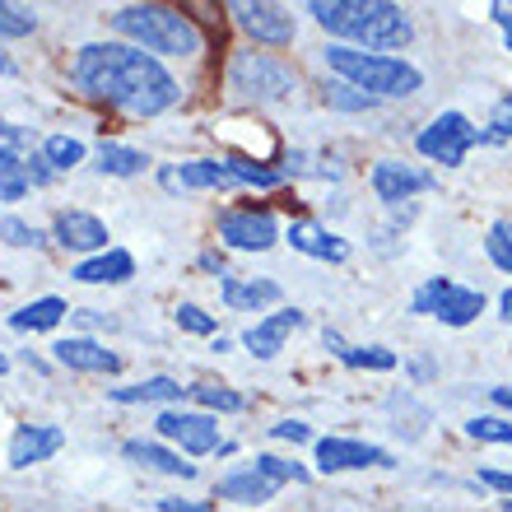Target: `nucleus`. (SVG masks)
<instances>
[{"label": "nucleus", "mask_w": 512, "mask_h": 512, "mask_svg": "<svg viewBox=\"0 0 512 512\" xmlns=\"http://www.w3.org/2000/svg\"><path fill=\"white\" fill-rule=\"evenodd\" d=\"M489 14L503 24V38H508V52H512V5H503L499 0V5H489Z\"/></svg>", "instance_id": "nucleus-43"}, {"label": "nucleus", "mask_w": 512, "mask_h": 512, "mask_svg": "<svg viewBox=\"0 0 512 512\" xmlns=\"http://www.w3.org/2000/svg\"><path fill=\"white\" fill-rule=\"evenodd\" d=\"M52 350H56V364L75 368V373H117V368H122L117 354L103 350V345L89 336H66V340H56Z\"/></svg>", "instance_id": "nucleus-14"}, {"label": "nucleus", "mask_w": 512, "mask_h": 512, "mask_svg": "<svg viewBox=\"0 0 512 512\" xmlns=\"http://www.w3.org/2000/svg\"><path fill=\"white\" fill-rule=\"evenodd\" d=\"M410 308L424 312V317H438V322H447V326H471L475 317L485 312V294L461 289V284L438 275V280H429L415 298H410Z\"/></svg>", "instance_id": "nucleus-7"}, {"label": "nucleus", "mask_w": 512, "mask_h": 512, "mask_svg": "<svg viewBox=\"0 0 512 512\" xmlns=\"http://www.w3.org/2000/svg\"><path fill=\"white\" fill-rule=\"evenodd\" d=\"M494 131L512 135V98H499V103H494Z\"/></svg>", "instance_id": "nucleus-40"}, {"label": "nucleus", "mask_w": 512, "mask_h": 512, "mask_svg": "<svg viewBox=\"0 0 512 512\" xmlns=\"http://www.w3.org/2000/svg\"><path fill=\"white\" fill-rule=\"evenodd\" d=\"M24 149H28V135L19 126L0 122V154H24Z\"/></svg>", "instance_id": "nucleus-38"}, {"label": "nucleus", "mask_w": 512, "mask_h": 512, "mask_svg": "<svg viewBox=\"0 0 512 512\" xmlns=\"http://www.w3.org/2000/svg\"><path fill=\"white\" fill-rule=\"evenodd\" d=\"M112 28L126 33L131 42H140L145 52H163V56H191L201 52V33L187 14L168 10V5H126L112 14Z\"/></svg>", "instance_id": "nucleus-4"}, {"label": "nucleus", "mask_w": 512, "mask_h": 512, "mask_svg": "<svg viewBox=\"0 0 512 512\" xmlns=\"http://www.w3.org/2000/svg\"><path fill=\"white\" fill-rule=\"evenodd\" d=\"M159 433L168 443H177L182 452L191 457H205V452H215L219 443V424L210 415H191V410H163L159 415Z\"/></svg>", "instance_id": "nucleus-10"}, {"label": "nucleus", "mask_w": 512, "mask_h": 512, "mask_svg": "<svg viewBox=\"0 0 512 512\" xmlns=\"http://www.w3.org/2000/svg\"><path fill=\"white\" fill-rule=\"evenodd\" d=\"M270 433H275V438H284V443H308V438H312V429H308V424H298V419H284V424H275Z\"/></svg>", "instance_id": "nucleus-39"}, {"label": "nucleus", "mask_w": 512, "mask_h": 512, "mask_svg": "<svg viewBox=\"0 0 512 512\" xmlns=\"http://www.w3.org/2000/svg\"><path fill=\"white\" fill-rule=\"evenodd\" d=\"M219 238L229 247H238V252H266L280 238V224H275L270 210L247 205V210H229V215L219 219Z\"/></svg>", "instance_id": "nucleus-9"}, {"label": "nucleus", "mask_w": 512, "mask_h": 512, "mask_svg": "<svg viewBox=\"0 0 512 512\" xmlns=\"http://www.w3.org/2000/svg\"><path fill=\"white\" fill-rule=\"evenodd\" d=\"M485 252H489V261H494V266L512 275V219H499V224H489Z\"/></svg>", "instance_id": "nucleus-29"}, {"label": "nucleus", "mask_w": 512, "mask_h": 512, "mask_svg": "<svg viewBox=\"0 0 512 512\" xmlns=\"http://www.w3.org/2000/svg\"><path fill=\"white\" fill-rule=\"evenodd\" d=\"M145 154L140 149H131V145H117V140H103L98 145V168L103 173H112V177H135V173H145Z\"/></svg>", "instance_id": "nucleus-25"}, {"label": "nucleus", "mask_w": 512, "mask_h": 512, "mask_svg": "<svg viewBox=\"0 0 512 512\" xmlns=\"http://www.w3.org/2000/svg\"><path fill=\"white\" fill-rule=\"evenodd\" d=\"M182 382L173 378H145L135 387H112V401L117 405H145V401H182Z\"/></svg>", "instance_id": "nucleus-23"}, {"label": "nucleus", "mask_w": 512, "mask_h": 512, "mask_svg": "<svg viewBox=\"0 0 512 512\" xmlns=\"http://www.w3.org/2000/svg\"><path fill=\"white\" fill-rule=\"evenodd\" d=\"M284 238H289V247H294V252L317 256V261H345V256H350V247L340 243L336 233H326L322 224H312V219H294Z\"/></svg>", "instance_id": "nucleus-17"}, {"label": "nucleus", "mask_w": 512, "mask_h": 512, "mask_svg": "<svg viewBox=\"0 0 512 512\" xmlns=\"http://www.w3.org/2000/svg\"><path fill=\"white\" fill-rule=\"evenodd\" d=\"M168 187H191V191H219V187H238L229 173V163L224 159H191L173 173H163Z\"/></svg>", "instance_id": "nucleus-18"}, {"label": "nucleus", "mask_w": 512, "mask_h": 512, "mask_svg": "<svg viewBox=\"0 0 512 512\" xmlns=\"http://www.w3.org/2000/svg\"><path fill=\"white\" fill-rule=\"evenodd\" d=\"M135 275V256L122 252V247H112V252H98L89 261L75 266V280L80 284H126Z\"/></svg>", "instance_id": "nucleus-19"}, {"label": "nucleus", "mask_w": 512, "mask_h": 512, "mask_svg": "<svg viewBox=\"0 0 512 512\" xmlns=\"http://www.w3.org/2000/svg\"><path fill=\"white\" fill-rule=\"evenodd\" d=\"M229 84L243 98H256V103H284L294 94V70L284 66L280 56L270 52H238L229 66Z\"/></svg>", "instance_id": "nucleus-5"}, {"label": "nucleus", "mask_w": 512, "mask_h": 512, "mask_svg": "<svg viewBox=\"0 0 512 512\" xmlns=\"http://www.w3.org/2000/svg\"><path fill=\"white\" fill-rule=\"evenodd\" d=\"M61 443H66V433L56 429V424H19L10 438V466L14 471H28V466L56 457Z\"/></svg>", "instance_id": "nucleus-12"}, {"label": "nucleus", "mask_w": 512, "mask_h": 512, "mask_svg": "<svg viewBox=\"0 0 512 512\" xmlns=\"http://www.w3.org/2000/svg\"><path fill=\"white\" fill-rule=\"evenodd\" d=\"M229 163V173H233V182H247V187H280L284 182V173L280 168H266V163H252V159H224Z\"/></svg>", "instance_id": "nucleus-28"}, {"label": "nucleus", "mask_w": 512, "mask_h": 512, "mask_svg": "<svg viewBox=\"0 0 512 512\" xmlns=\"http://www.w3.org/2000/svg\"><path fill=\"white\" fill-rule=\"evenodd\" d=\"M122 452L131 461H140V466H149V471L177 475V480H191V475H196V466H191V461H182L177 452H168V447H159V443H145V438H131Z\"/></svg>", "instance_id": "nucleus-22"}, {"label": "nucleus", "mask_w": 512, "mask_h": 512, "mask_svg": "<svg viewBox=\"0 0 512 512\" xmlns=\"http://www.w3.org/2000/svg\"><path fill=\"white\" fill-rule=\"evenodd\" d=\"M42 159H47V168H75V163L84 159V145L75 140V135H47L42 140Z\"/></svg>", "instance_id": "nucleus-27"}, {"label": "nucleus", "mask_w": 512, "mask_h": 512, "mask_svg": "<svg viewBox=\"0 0 512 512\" xmlns=\"http://www.w3.org/2000/svg\"><path fill=\"white\" fill-rule=\"evenodd\" d=\"M5 368H10V359H5V354H0V373H5Z\"/></svg>", "instance_id": "nucleus-48"}, {"label": "nucleus", "mask_w": 512, "mask_h": 512, "mask_svg": "<svg viewBox=\"0 0 512 512\" xmlns=\"http://www.w3.org/2000/svg\"><path fill=\"white\" fill-rule=\"evenodd\" d=\"M66 303L61 298H38V303H28V308H19L10 317L14 331H52V326H61V317H66Z\"/></svg>", "instance_id": "nucleus-24"}, {"label": "nucleus", "mask_w": 512, "mask_h": 512, "mask_svg": "<svg viewBox=\"0 0 512 512\" xmlns=\"http://www.w3.org/2000/svg\"><path fill=\"white\" fill-rule=\"evenodd\" d=\"M350 368H396V354L391 350H382V345H368V350H354V345H345V354H340Z\"/></svg>", "instance_id": "nucleus-33"}, {"label": "nucleus", "mask_w": 512, "mask_h": 512, "mask_svg": "<svg viewBox=\"0 0 512 512\" xmlns=\"http://www.w3.org/2000/svg\"><path fill=\"white\" fill-rule=\"evenodd\" d=\"M275 489H280V480H270L266 471L247 466V471L229 475V480H219V485H215V499H229V503H266V499H275Z\"/></svg>", "instance_id": "nucleus-20"}, {"label": "nucleus", "mask_w": 512, "mask_h": 512, "mask_svg": "<svg viewBox=\"0 0 512 512\" xmlns=\"http://www.w3.org/2000/svg\"><path fill=\"white\" fill-rule=\"evenodd\" d=\"M177 326L191 331V336H215V317L205 308H196V303H182V308H177Z\"/></svg>", "instance_id": "nucleus-36"}, {"label": "nucleus", "mask_w": 512, "mask_h": 512, "mask_svg": "<svg viewBox=\"0 0 512 512\" xmlns=\"http://www.w3.org/2000/svg\"><path fill=\"white\" fill-rule=\"evenodd\" d=\"M28 163L24 154H0V201H24L28 196Z\"/></svg>", "instance_id": "nucleus-26"}, {"label": "nucleus", "mask_w": 512, "mask_h": 512, "mask_svg": "<svg viewBox=\"0 0 512 512\" xmlns=\"http://www.w3.org/2000/svg\"><path fill=\"white\" fill-rule=\"evenodd\" d=\"M326 103H331V108H340V112H364V108H373L378 98L359 94V89H350V84H331V89H326Z\"/></svg>", "instance_id": "nucleus-35"}, {"label": "nucleus", "mask_w": 512, "mask_h": 512, "mask_svg": "<svg viewBox=\"0 0 512 512\" xmlns=\"http://www.w3.org/2000/svg\"><path fill=\"white\" fill-rule=\"evenodd\" d=\"M494 396V405H503V410H512V387H494L489 391Z\"/></svg>", "instance_id": "nucleus-44"}, {"label": "nucleus", "mask_w": 512, "mask_h": 512, "mask_svg": "<svg viewBox=\"0 0 512 512\" xmlns=\"http://www.w3.org/2000/svg\"><path fill=\"white\" fill-rule=\"evenodd\" d=\"M52 238L66 247V252H103V247H108V229H103V219L84 215V210H61V215H56Z\"/></svg>", "instance_id": "nucleus-13"}, {"label": "nucleus", "mask_w": 512, "mask_h": 512, "mask_svg": "<svg viewBox=\"0 0 512 512\" xmlns=\"http://www.w3.org/2000/svg\"><path fill=\"white\" fill-rule=\"evenodd\" d=\"M308 14L326 33L359 42V52H396L415 38V28L405 19L401 5L391 0H312Z\"/></svg>", "instance_id": "nucleus-2"}, {"label": "nucleus", "mask_w": 512, "mask_h": 512, "mask_svg": "<svg viewBox=\"0 0 512 512\" xmlns=\"http://www.w3.org/2000/svg\"><path fill=\"white\" fill-rule=\"evenodd\" d=\"M298 326H303V312L298 308H284V312H270L266 322H256L252 331L243 336V345L256 354V359H275L284 350V340L294 336Z\"/></svg>", "instance_id": "nucleus-15"}, {"label": "nucleus", "mask_w": 512, "mask_h": 512, "mask_svg": "<svg viewBox=\"0 0 512 512\" xmlns=\"http://www.w3.org/2000/svg\"><path fill=\"white\" fill-rule=\"evenodd\" d=\"M433 177L410 168V163H378L373 168V191H378V201L396 205V201H410L415 191H429Z\"/></svg>", "instance_id": "nucleus-16"}, {"label": "nucleus", "mask_w": 512, "mask_h": 512, "mask_svg": "<svg viewBox=\"0 0 512 512\" xmlns=\"http://www.w3.org/2000/svg\"><path fill=\"white\" fill-rule=\"evenodd\" d=\"M499 317H503V322H512V289L499 298Z\"/></svg>", "instance_id": "nucleus-45"}, {"label": "nucleus", "mask_w": 512, "mask_h": 512, "mask_svg": "<svg viewBox=\"0 0 512 512\" xmlns=\"http://www.w3.org/2000/svg\"><path fill=\"white\" fill-rule=\"evenodd\" d=\"M0 238L10 247H38L42 233L33 229V224H24V219H0Z\"/></svg>", "instance_id": "nucleus-37"}, {"label": "nucleus", "mask_w": 512, "mask_h": 512, "mask_svg": "<svg viewBox=\"0 0 512 512\" xmlns=\"http://www.w3.org/2000/svg\"><path fill=\"white\" fill-rule=\"evenodd\" d=\"M466 433H471L475 443H512V424L499 415H480L466 424Z\"/></svg>", "instance_id": "nucleus-32"}, {"label": "nucleus", "mask_w": 512, "mask_h": 512, "mask_svg": "<svg viewBox=\"0 0 512 512\" xmlns=\"http://www.w3.org/2000/svg\"><path fill=\"white\" fill-rule=\"evenodd\" d=\"M229 10H233V19H238L256 42H266V47H289V42H294L298 24L284 5H270V0H233Z\"/></svg>", "instance_id": "nucleus-8"}, {"label": "nucleus", "mask_w": 512, "mask_h": 512, "mask_svg": "<svg viewBox=\"0 0 512 512\" xmlns=\"http://www.w3.org/2000/svg\"><path fill=\"white\" fill-rule=\"evenodd\" d=\"M503 512H512V503H508V508H503Z\"/></svg>", "instance_id": "nucleus-49"}, {"label": "nucleus", "mask_w": 512, "mask_h": 512, "mask_svg": "<svg viewBox=\"0 0 512 512\" xmlns=\"http://www.w3.org/2000/svg\"><path fill=\"white\" fill-rule=\"evenodd\" d=\"M256 471H266L270 480H280V485H289V480H298V485H303V480H308V471H303V466H294V461H284V457H256L252 461Z\"/></svg>", "instance_id": "nucleus-34"}, {"label": "nucleus", "mask_w": 512, "mask_h": 512, "mask_svg": "<svg viewBox=\"0 0 512 512\" xmlns=\"http://www.w3.org/2000/svg\"><path fill=\"white\" fill-rule=\"evenodd\" d=\"M480 485L499 489V494H512V475L508 471H480Z\"/></svg>", "instance_id": "nucleus-41"}, {"label": "nucleus", "mask_w": 512, "mask_h": 512, "mask_svg": "<svg viewBox=\"0 0 512 512\" xmlns=\"http://www.w3.org/2000/svg\"><path fill=\"white\" fill-rule=\"evenodd\" d=\"M5 70H10V56H5V52H0V75H5Z\"/></svg>", "instance_id": "nucleus-47"}, {"label": "nucleus", "mask_w": 512, "mask_h": 512, "mask_svg": "<svg viewBox=\"0 0 512 512\" xmlns=\"http://www.w3.org/2000/svg\"><path fill=\"white\" fill-rule=\"evenodd\" d=\"M70 75L89 98L112 103V108L131 112V117H159L182 94L177 80L154 56H145L140 47H122V42H89V47H80Z\"/></svg>", "instance_id": "nucleus-1"}, {"label": "nucleus", "mask_w": 512, "mask_h": 512, "mask_svg": "<svg viewBox=\"0 0 512 512\" xmlns=\"http://www.w3.org/2000/svg\"><path fill=\"white\" fill-rule=\"evenodd\" d=\"M33 10H24V5H5L0 0V38H28L33 33Z\"/></svg>", "instance_id": "nucleus-31"}, {"label": "nucleus", "mask_w": 512, "mask_h": 512, "mask_svg": "<svg viewBox=\"0 0 512 512\" xmlns=\"http://www.w3.org/2000/svg\"><path fill=\"white\" fill-rule=\"evenodd\" d=\"M317 466H322L326 475H336V471H364V466H396V461H391V452H382V447H373V443L322 438V443H317Z\"/></svg>", "instance_id": "nucleus-11"}, {"label": "nucleus", "mask_w": 512, "mask_h": 512, "mask_svg": "<svg viewBox=\"0 0 512 512\" xmlns=\"http://www.w3.org/2000/svg\"><path fill=\"white\" fill-rule=\"evenodd\" d=\"M219 294H224V303H229L233 312H243V308H266V303H280V284H275V280H233V275H224Z\"/></svg>", "instance_id": "nucleus-21"}, {"label": "nucleus", "mask_w": 512, "mask_h": 512, "mask_svg": "<svg viewBox=\"0 0 512 512\" xmlns=\"http://www.w3.org/2000/svg\"><path fill=\"white\" fill-rule=\"evenodd\" d=\"M201 266H205V270H219V275H224V261H219L215 252H205V256H201Z\"/></svg>", "instance_id": "nucleus-46"}, {"label": "nucleus", "mask_w": 512, "mask_h": 512, "mask_svg": "<svg viewBox=\"0 0 512 512\" xmlns=\"http://www.w3.org/2000/svg\"><path fill=\"white\" fill-rule=\"evenodd\" d=\"M159 512H215L210 503H187V499H163Z\"/></svg>", "instance_id": "nucleus-42"}, {"label": "nucleus", "mask_w": 512, "mask_h": 512, "mask_svg": "<svg viewBox=\"0 0 512 512\" xmlns=\"http://www.w3.org/2000/svg\"><path fill=\"white\" fill-rule=\"evenodd\" d=\"M187 391L205 405V410H243V396L229 387H215V382H196V387H187Z\"/></svg>", "instance_id": "nucleus-30"}, {"label": "nucleus", "mask_w": 512, "mask_h": 512, "mask_svg": "<svg viewBox=\"0 0 512 512\" xmlns=\"http://www.w3.org/2000/svg\"><path fill=\"white\" fill-rule=\"evenodd\" d=\"M326 66L368 98H405L424 84V75L410 61L382 52H359V47H326Z\"/></svg>", "instance_id": "nucleus-3"}, {"label": "nucleus", "mask_w": 512, "mask_h": 512, "mask_svg": "<svg viewBox=\"0 0 512 512\" xmlns=\"http://www.w3.org/2000/svg\"><path fill=\"white\" fill-rule=\"evenodd\" d=\"M485 140L489 135L466 122L461 112H443V117H433V122L419 131V154L433 163H443V168H457V163L471 154V145H485Z\"/></svg>", "instance_id": "nucleus-6"}]
</instances>
